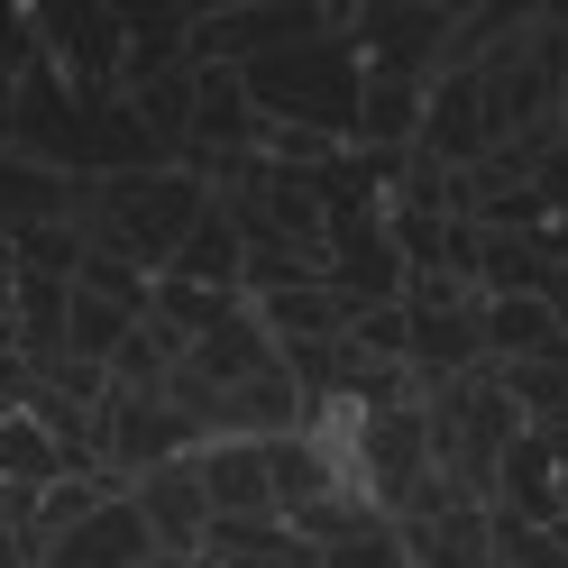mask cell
<instances>
[{
	"label": "cell",
	"mask_w": 568,
	"mask_h": 568,
	"mask_svg": "<svg viewBox=\"0 0 568 568\" xmlns=\"http://www.w3.org/2000/svg\"><path fill=\"white\" fill-rule=\"evenodd\" d=\"M202 211H211V184L193 165L111 174V184H83V247H111V257H129L138 275H165Z\"/></svg>",
	"instance_id": "cell-1"
},
{
	"label": "cell",
	"mask_w": 568,
	"mask_h": 568,
	"mask_svg": "<svg viewBox=\"0 0 568 568\" xmlns=\"http://www.w3.org/2000/svg\"><path fill=\"white\" fill-rule=\"evenodd\" d=\"M247 101H257V120L266 129H312V138H358V92H367V64L358 47H348V28L331 19L322 38H303V47H275L247 64Z\"/></svg>",
	"instance_id": "cell-2"
},
{
	"label": "cell",
	"mask_w": 568,
	"mask_h": 568,
	"mask_svg": "<svg viewBox=\"0 0 568 568\" xmlns=\"http://www.w3.org/2000/svg\"><path fill=\"white\" fill-rule=\"evenodd\" d=\"M432 477H440V468H432V413H422V395L376 404L367 432H358V486H367V505H376L385 523H404Z\"/></svg>",
	"instance_id": "cell-3"
},
{
	"label": "cell",
	"mask_w": 568,
	"mask_h": 568,
	"mask_svg": "<svg viewBox=\"0 0 568 568\" xmlns=\"http://www.w3.org/2000/svg\"><path fill=\"white\" fill-rule=\"evenodd\" d=\"M202 449V422L165 395H111L101 404V477H148L165 458H193Z\"/></svg>",
	"instance_id": "cell-4"
},
{
	"label": "cell",
	"mask_w": 568,
	"mask_h": 568,
	"mask_svg": "<svg viewBox=\"0 0 568 568\" xmlns=\"http://www.w3.org/2000/svg\"><path fill=\"white\" fill-rule=\"evenodd\" d=\"M129 505H138V523H148V541H156L165 559H202V541H211V495H202V477H193V458H165V468L129 477Z\"/></svg>",
	"instance_id": "cell-5"
},
{
	"label": "cell",
	"mask_w": 568,
	"mask_h": 568,
	"mask_svg": "<svg viewBox=\"0 0 568 568\" xmlns=\"http://www.w3.org/2000/svg\"><path fill=\"white\" fill-rule=\"evenodd\" d=\"M55 221H83V184L55 174V165H38V156H19V148H0V247L38 239Z\"/></svg>",
	"instance_id": "cell-6"
},
{
	"label": "cell",
	"mask_w": 568,
	"mask_h": 568,
	"mask_svg": "<svg viewBox=\"0 0 568 568\" xmlns=\"http://www.w3.org/2000/svg\"><path fill=\"white\" fill-rule=\"evenodd\" d=\"M193 477L211 495V523H284L275 514V477H266V440H202Z\"/></svg>",
	"instance_id": "cell-7"
},
{
	"label": "cell",
	"mask_w": 568,
	"mask_h": 568,
	"mask_svg": "<svg viewBox=\"0 0 568 568\" xmlns=\"http://www.w3.org/2000/svg\"><path fill=\"white\" fill-rule=\"evenodd\" d=\"M395 531L413 568H495V505H432L404 514Z\"/></svg>",
	"instance_id": "cell-8"
},
{
	"label": "cell",
	"mask_w": 568,
	"mask_h": 568,
	"mask_svg": "<svg viewBox=\"0 0 568 568\" xmlns=\"http://www.w3.org/2000/svg\"><path fill=\"white\" fill-rule=\"evenodd\" d=\"M148 559H156V541H148V523H138L129 486H120L101 514H83V523L47 550V568H148Z\"/></svg>",
	"instance_id": "cell-9"
},
{
	"label": "cell",
	"mask_w": 568,
	"mask_h": 568,
	"mask_svg": "<svg viewBox=\"0 0 568 568\" xmlns=\"http://www.w3.org/2000/svg\"><path fill=\"white\" fill-rule=\"evenodd\" d=\"M55 477H92L74 449H64L38 413H0V486H28V495H47Z\"/></svg>",
	"instance_id": "cell-10"
},
{
	"label": "cell",
	"mask_w": 568,
	"mask_h": 568,
	"mask_svg": "<svg viewBox=\"0 0 568 568\" xmlns=\"http://www.w3.org/2000/svg\"><path fill=\"white\" fill-rule=\"evenodd\" d=\"M202 559L211 568H322V550H312L294 523H211Z\"/></svg>",
	"instance_id": "cell-11"
},
{
	"label": "cell",
	"mask_w": 568,
	"mask_h": 568,
	"mask_svg": "<svg viewBox=\"0 0 568 568\" xmlns=\"http://www.w3.org/2000/svg\"><path fill=\"white\" fill-rule=\"evenodd\" d=\"M266 477H275V514H284V523H294V514H312L322 495H348V486H339V468L322 458V440H312V432L266 440Z\"/></svg>",
	"instance_id": "cell-12"
},
{
	"label": "cell",
	"mask_w": 568,
	"mask_h": 568,
	"mask_svg": "<svg viewBox=\"0 0 568 568\" xmlns=\"http://www.w3.org/2000/svg\"><path fill=\"white\" fill-rule=\"evenodd\" d=\"M165 275H184V284H211V294H239V275H247V239L230 230V211L211 202L202 221H193V239L174 247V266Z\"/></svg>",
	"instance_id": "cell-13"
},
{
	"label": "cell",
	"mask_w": 568,
	"mask_h": 568,
	"mask_svg": "<svg viewBox=\"0 0 568 568\" xmlns=\"http://www.w3.org/2000/svg\"><path fill=\"white\" fill-rule=\"evenodd\" d=\"M322 568H413V559H404V531H395V523H376V531H358V541L322 550Z\"/></svg>",
	"instance_id": "cell-14"
},
{
	"label": "cell",
	"mask_w": 568,
	"mask_h": 568,
	"mask_svg": "<svg viewBox=\"0 0 568 568\" xmlns=\"http://www.w3.org/2000/svg\"><path fill=\"white\" fill-rule=\"evenodd\" d=\"M531 193H541L559 221H568V138H550V148H541V165H531Z\"/></svg>",
	"instance_id": "cell-15"
},
{
	"label": "cell",
	"mask_w": 568,
	"mask_h": 568,
	"mask_svg": "<svg viewBox=\"0 0 568 568\" xmlns=\"http://www.w3.org/2000/svg\"><path fill=\"white\" fill-rule=\"evenodd\" d=\"M28 395H38V367H28V358H19V348H10V339H0V413H19Z\"/></svg>",
	"instance_id": "cell-16"
},
{
	"label": "cell",
	"mask_w": 568,
	"mask_h": 568,
	"mask_svg": "<svg viewBox=\"0 0 568 568\" xmlns=\"http://www.w3.org/2000/svg\"><path fill=\"white\" fill-rule=\"evenodd\" d=\"M550 449H559V505H568V432H550Z\"/></svg>",
	"instance_id": "cell-17"
},
{
	"label": "cell",
	"mask_w": 568,
	"mask_h": 568,
	"mask_svg": "<svg viewBox=\"0 0 568 568\" xmlns=\"http://www.w3.org/2000/svg\"><path fill=\"white\" fill-rule=\"evenodd\" d=\"M148 568H211V559H165V550H156V559H148Z\"/></svg>",
	"instance_id": "cell-18"
},
{
	"label": "cell",
	"mask_w": 568,
	"mask_h": 568,
	"mask_svg": "<svg viewBox=\"0 0 568 568\" xmlns=\"http://www.w3.org/2000/svg\"><path fill=\"white\" fill-rule=\"evenodd\" d=\"M495 568H505V559H495Z\"/></svg>",
	"instance_id": "cell-19"
}]
</instances>
